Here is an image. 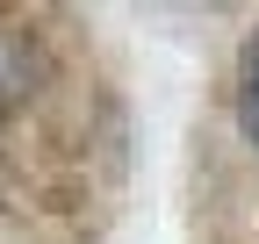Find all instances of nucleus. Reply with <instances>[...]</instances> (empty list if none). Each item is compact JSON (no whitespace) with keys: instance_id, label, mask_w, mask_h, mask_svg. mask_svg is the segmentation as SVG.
I'll list each match as a JSON object with an SVG mask.
<instances>
[{"instance_id":"obj_1","label":"nucleus","mask_w":259,"mask_h":244,"mask_svg":"<svg viewBox=\"0 0 259 244\" xmlns=\"http://www.w3.org/2000/svg\"><path fill=\"white\" fill-rule=\"evenodd\" d=\"M36 72H44L36 65V43L0 22V108H22L29 94H36Z\"/></svg>"},{"instance_id":"obj_2","label":"nucleus","mask_w":259,"mask_h":244,"mask_svg":"<svg viewBox=\"0 0 259 244\" xmlns=\"http://www.w3.org/2000/svg\"><path fill=\"white\" fill-rule=\"evenodd\" d=\"M238 130H245V144L259 151V36H252L245 57H238Z\"/></svg>"}]
</instances>
